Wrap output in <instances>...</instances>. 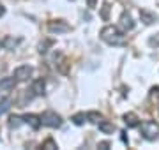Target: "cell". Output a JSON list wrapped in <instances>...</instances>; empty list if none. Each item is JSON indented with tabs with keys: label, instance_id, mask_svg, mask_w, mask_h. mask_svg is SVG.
Wrapping results in <instances>:
<instances>
[{
	"label": "cell",
	"instance_id": "obj_17",
	"mask_svg": "<svg viewBox=\"0 0 159 150\" xmlns=\"http://www.w3.org/2000/svg\"><path fill=\"white\" fill-rule=\"evenodd\" d=\"M21 122H23V117L20 118V117H11L9 118V127L11 129H18V127L21 126Z\"/></svg>",
	"mask_w": 159,
	"mask_h": 150
},
{
	"label": "cell",
	"instance_id": "obj_3",
	"mask_svg": "<svg viewBox=\"0 0 159 150\" xmlns=\"http://www.w3.org/2000/svg\"><path fill=\"white\" fill-rule=\"evenodd\" d=\"M41 122H43V126L53 127V129L62 126V118H60V115H57L55 111H44V113L41 115Z\"/></svg>",
	"mask_w": 159,
	"mask_h": 150
},
{
	"label": "cell",
	"instance_id": "obj_22",
	"mask_svg": "<svg viewBox=\"0 0 159 150\" xmlns=\"http://www.w3.org/2000/svg\"><path fill=\"white\" fill-rule=\"evenodd\" d=\"M108 147H110L108 141H102V143H99V148H108Z\"/></svg>",
	"mask_w": 159,
	"mask_h": 150
},
{
	"label": "cell",
	"instance_id": "obj_8",
	"mask_svg": "<svg viewBox=\"0 0 159 150\" xmlns=\"http://www.w3.org/2000/svg\"><path fill=\"white\" fill-rule=\"evenodd\" d=\"M124 122L127 127H138L140 126V118L136 113H125L124 115Z\"/></svg>",
	"mask_w": 159,
	"mask_h": 150
},
{
	"label": "cell",
	"instance_id": "obj_10",
	"mask_svg": "<svg viewBox=\"0 0 159 150\" xmlns=\"http://www.w3.org/2000/svg\"><path fill=\"white\" fill-rule=\"evenodd\" d=\"M97 127H99V131H101L102 134H111L115 131V126L108 120H101L99 124H97Z\"/></svg>",
	"mask_w": 159,
	"mask_h": 150
},
{
	"label": "cell",
	"instance_id": "obj_20",
	"mask_svg": "<svg viewBox=\"0 0 159 150\" xmlns=\"http://www.w3.org/2000/svg\"><path fill=\"white\" fill-rule=\"evenodd\" d=\"M148 46H159V34L156 35V37H150V39H148Z\"/></svg>",
	"mask_w": 159,
	"mask_h": 150
},
{
	"label": "cell",
	"instance_id": "obj_4",
	"mask_svg": "<svg viewBox=\"0 0 159 150\" xmlns=\"http://www.w3.org/2000/svg\"><path fill=\"white\" fill-rule=\"evenodd\" d=\"M32 74H34V67L32 65H20V67L14 69V74L12 76L18 81H27L29 78H32Z\"/></svg>",
	"mask_w": 159,
	"mask_h": 150
},
{
	"label": "cell",
	"instance_id": "obj_11",
	"mask_svg": "<svg viewBox=\"0 0 159 150\" xmlns=\"http://www.w3.org/2000/svg\"><path fill=\"white\" fill-rule=\"evenodd\" d=\"M20 42H21V39H20V37H18V39H14L12 35H7L6 39H4V42H2V46L7 48V50H14Z\"/></svg>",
	"mask_w": 159,
	"mask_h": 150
},
{
	"label": "cell",
	"instance_id": "obj_14",
	"mask_svg": "<svg viewBox=\"0 0 159 150\" xmlns=\"http://www.w3.org/2000/svg\"><path fill=\"white\" fill-rule=\"evenodd\" d=\"M71 120H73L74 126H83V124L89 120V115H87V113H76V115H73Z\"/></svg>",
	"mask_w": 159,
	"mask_h": 150
},
{
	"label": "cell",
	"instance_id": "obj_9",
	"mask_svg": "<svg viewBox=\"0 0 159 150\" xmlns=\"http://www.w3.org/2000/svg\"><path fill=\"white\" fill-rule=\"evenodd\" d=\"M140 18H142V21L145 25H150V23H154V21L157 20V16L152 14L150 11H147V9H142V11H140Z\"/></svg>",
	"mask_w": 159,
	"mask_h": 150
},
{
	"label": "cell",
	"instance_id": "obj_15",
	"mask_svg": "<svg viewBox=\"0 0 159 150\" xmlns=\"http://www.w3.org/2000/svg\"><path fill=\"white\" fill-rule=\"evenodd\" d=\"M11 103H12L11 97H4L2 101H0V115H4V113L11 108Z\"/></svg>",
	"mask_w": 159,
	"mask_h": 150
},
{
	"label": "cell",
	"instance_id": "obj_24",
	"mask_svg": "<svg viewBox=\"0 0 159 150\" xmlns=\"http://www.w3.org/2000/svg\"><path fill=\"white\" fill-rule=\"evenodd\" d=\"M89 7H96V0H89Z\"/></svg>",
	"mask_w": 159,
	"mask_h": 150
},
{
	"label": "cell",
	"instance_id": "obj_5",
	"mask_svg": "<svg viewBox=\"0 0 159 150\" xmlns=\"http://www.w3.org/2000/svg\"><path fill=\"white\" fill-rule=\"evenodd\" d=\"M48 30H50L51 34H66V32L71 30V27L66 21H62V20H55V21L48 23Z\"/></svg>",
	"mask_w": 159,
	"mask_h": 150
},
{
	"label": "cell",
	"instance_id": "obj_21",
	"mask_svg": "<svg viewBox=\"0 0 159 150\" xmlns=\"http://www.w3.org/2000/svg\"><path fill=\"white\" fill-rule=\"evenodd\" d=\"M150 95L154 99H159V87H152L150 88Z\"/></svg>",
	"mask_w": 159,
	"mask_h": 150
},
{
	"label": "cell",
	"instance_id": "obj_19",
	"mask_svg": "<svg viewBox=\"0 0 159 150\" xmlns=\"http://www.w3.org/2000/svg\"><path fill=\"white\" fill-rule=\"evenodd\" d=\"M43 148H48V150H53V148H57V143H55V141H53V139L51 138H48L44 141V143H43Z\"/></svg>",
	"mask_w": 159,
	"mask_h": 150
},
{
	"label": "cell",
	"instance_id": "obj_13",
	"mask_svg": "<svg viewBox=\"0 0 159 150\" xmlns=\"http://www.w3.org/2000/svg\"><path fill=\"white\" fill-rule=\"evenodd\" d=\"M32 92H34L35 95H44V81L35 80L34 85H32Z\"/></svg>",
	"mask_w": 159,
	"mask_h": 150
},
{
	"label": "cell",
	"instance_id": "obj_18",
	"mask_svg": "<svg viewBox=\"0 0 159 150\" xmlns=\"http://www.w3.org/2000/svg\"><path fill=\"white\" fill-rule=\"evenodd\" d=\"M101 18H102V20H108V18H110V4H108V2H104V4H102Z\"/></svg>",
	"mask_w": 159,
	"mask_h": 150
},
{
	"label": "cell",
	"instance_id": "obj_16",
	"mask_svg": "<svg viewBox=\"0 0 159 150\" xmlns=\"http://www.w3.org/2000/svg\"><path fill=\"white\" fill-rule=\"evenodd\" d=\"M87 115H89V122H92V124H99V122L102 120V115L97 113V111H90V113H87Z\"/></svg>",
	"mask_w": 159,
	"mask_h": 150
},
{
	"label": "cell",
	"instance_id": "obj_7",
	"mask_svg": "<svg viewBox=\"0 0 159 150\" xmlns=\"http://www.w3.org/2000/svg\"><path fill=\"white\" fill-rule=\"evenodd\" d=\"M23 122H25V124H29V126L32 127L34 131H37V129L41 127V124H43V122H41V117L32 115V113H27V115H23Z\"/></svg>",
	"mask_w": 159,
	"mask_h": 150
},
{
	"label": "cell",
	"instance_id": "obj_2",
	"mask_svg": "<svg viewBox=\"0 0 159 150\" xmlns=\"http://www.w3.org/2000/svg\"><path fill=\"white\" fill-rule=\"evenodd\" d=\"M142 136L147 141H156L159 138V124L152 120H147L142 124Z\"/></svg>",
	"mask_w": 159,
	"mask_h": 150
},
{
	"label": "cell",
	"instance_id": "obj_23",
	"mask_svg": "<svg viewBox=\"0 0 159 150\" xmlns=\"http://www.w3.org/2000/svg\"><path fill=\"white\" fill-rule=\"evenodd\" d=\"M4 14H6V7H4L2 4H0V18L4 16Z\"/></svg>",
	"mask_w": 159,
	"mask_h": 150
},
{
	"label": "cell",
	"instance_id": "obj_12",
	"mask_svg": "<svg viewBox=\"0 0 159 150\" xmlns=\"http://www.w3.org/2000/svg\"><path fill=\"white\" fill-rule=\"evenodd\" d=\"M14 83H16L14 76L12 78H4V80H0V88L2 90H11V88H14Z\"/></svg>",
	"mask_w": 159,
	"mask_h": 150
},
{
	"label": "cell",
	"instance_id": "obj_6",
	"mask_svg": "<svg viewBox=\"0 0 159 150\" xmlns=\"http://www.w3.org/2000/svg\"><path fill=\"white\" fill-rule=\"evenodd\" d=\"M119 27L124 30V32L134 29V21L131 20V16L127 14V12H122V16H120V20H119Z\"/></svg>",
	"mask_w": 159,
	"mask_h": 150
},
{
	"label": "cell",
	"instance_id": "obj_1",
	"mask_svg": "<svg viewBox=\"0 0 159 150\" xmlns=\"http://www.w3.org/2000/svg\"><path fill=\"white\" fill-rule=\"evenodd\" d=\"M101 39L104 41L106 44H110V46H122V44H125V37L122 35V32H120L117 27H113V25H106V27L101 30Z\"/></svg>",
	"mask_w": 159,
	"mask_h": 150
}]
</instances>
